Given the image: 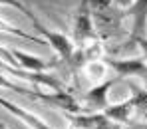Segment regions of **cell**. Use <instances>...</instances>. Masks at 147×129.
<instances>
[{
  "label": "cell",
  "instance_id": "obj_2",
  "mask_svg": "<svg viewBox=\"0 0 147 129\" xmlns=\"http://www.w3.org/2000/svg\"><path fill=\"white\" fill-rule=\"evenodd\" d=\"M96 30H94V20H92V10L88 0H82V6L76 14L74 20V42L78 44H88V42H96Z\"/></svg>",
  "mask_w": 147,
  "mask_h": 129
},
{
  "label": "cell",
  "instance_id": "obj_11",
  "mask_svg": "<svg viewBox=\"0 0 147 129\" xmlns=\"http://www.w3.org/2000/svg\"><path fill=\"white\" fill-rule=\"evenodd\" d=\"M131 2H133V0H113V4H115V6H119V8H127Z\"/></svg>",
  "mask_w": 147,
  "mask_h": 129
},
{
  "label": "cell",
  "instance_id": "obj_9",
  "mask_svg": "<svg viewBox=\"0 0 147 129\" xmlns=\"http://www.w3.org/2000/svg\"><path fill=\"white\" fill-rule=\"evenodd\" d=\"M0 30H4V32H8V34H16V36H22V38H26V40H32V42H42L40 38H34V36H28L26 32H22V30H18V28H14V26L2 24V22H0Z\"/></svg>",
  "mask_w": 147,
  "mask_h": 129
},
{
  "label": "cell",
  "instance_id": "obj_6",
  "mask_svg": "<svg viewBox=\"0 0 147 129\" xmlns=\"http://www.w3.org/2000/svg\"><path fill=\"white\" fill-rule=\"evenodd\" d=\"M0 107H4L6 111H10L14 117H18V119H20L22 123H26L30 129H50V125L46 121H42L40 117H36V113H30V111H26L24 107L8 101V99H4V97H0Z\"/></svg>",
  "mask_w": 147,
  "mask_h": 129
},
{
  "label": "cell",
  "instance_id": "obj_8",
  "mask_svg": "<svg viewBox=\"0 0 147 129\" xmlns=\"http://www.w3.org/2000/svg\"><path fill=\"white\" fill-rule=\"evenodd\" d=\"M133 113H135V109H133L131 97L125 99V101H121V103H115V105H107V107L103 109V115H105L107 119H111L113 123H117V125H129Z\"/></svg>",
  "mask_w": 147,
  "mask_h": 129
},
{
  "label": "cell",
  "instance_id": "obj_7",
  "mask_svg": "<svg viewBox=\"0 0 147 129\" xmlns=\"http://www.w3.org/2000/svg\"><path fill=\"white\" fill-rule=\"evenodd\" d=\"M10 56L14 60L16 66H20V70H26V72H46L50 66V62L42 60V58H36L32 54H26L22 50H16V48H10Z\"/></svg>",
  "mask_w": 147,
  "mask_h": 129
},
{
  "label": "cell",
  "instance_id": "obj_5",
  "mask_svg": "<svg viewBox=\"0 0 147 129\" xmlns=\"http://www.w3.org/2000/svg\"><path fill=\"white\" fill-rule=\"evenodd\" d=\"M125 14L131 16V38L145 36V32H147V0H133L125 8Z\"/></svg>",
  "mask_w": 147,
  "mask_h": 129
},
{
  "label": "cell",
  "instance_id": "obj_10",
  "mask_svg": "<svg viewBox=\"0 0 147 129\" xmlns=\"http://www.w3.org/2000/svg\"><path fill=\"white\" fill-rule=\"evenodd\" d=\"M133 42L141 48L143 56H145V64H147V38H145V36H137V38H133Z\"/></svg>",
  "mask_w": 147,
  "mask_h": 129
},
{
  "label": "cell",
  "instance_id": "obj_3",
  "mask_svg": "<svg viewBox=\"0 0 147 129\" xmlns=\"http://www.w3.org/2000/svg\"><path fill=\"white\" fill-rule=\"evenodd\" d=\"M117 81V77H109V79H103L101 83H96L84 97V113H96V111H103L109 103H107V93L109 89L113 87V83Z\"/></svg>",
  "mask_w": 147,
  "mask_h": 129
},
{
  "label": "cell",
  "instance_id": "obj_4",
  "mask_svg": "<svg viewBox=\"0 0 147 129\" xmlns=\"http://www.w3.org/2000/svg\"><path fill=\"white\" fill-rule=\"evenodd\" d=\"M103 64H107L119 77L133 76L141 77L147 85V64L143 60H115V58H103Z\"/></svg>",
  "mask_w": 147,
  "mask_h": 129
},
{
  "label": "cell",
  "instance_id": "obj_15",
  "mask_svg": "<svg viewBox=\"0 0 147 129\" xmlns=\"http://www.w3.org/2000/svg\"><path fill=\"white\" fill-rule=\"evenodd\" d=\"M22 2H30V0H22Z\"/></svg>",
  "mask_w": 147,
  "mask_h": 129
},
{
  "label": "cell",
  "instance_id": "obj_1",
  "mask_svg": "<svg viewBox=\"0 0 147 129\" xmlns=\"http://www.w3.org/2000/svg\"><path fill=\"white\" fill-rule=\"evenodd\" d=\"M28 18L32 20V24H34V28L46 38V42H48L50 46L56 50V54L62 58V60H66V62H72L74 56H76V44H74L72 38H68L66 34H62V32H54V30H48L46 26L40 24V20L34 16V12H30L28 14Z\"/></svg>",
  "mask_w": 147,
  "mask_h": 129
},
{
  "label": "cell",
  "instance_id": "obj_13",
  "mask_svg": "<svg viewBox=\"0 0 147 129\" xmlns=\"http://www.w3.org/2000/svg\"><path fill=\"white\" fill-rule=\"evenodd\" d=\"M143 119H145V121H147V111H145V113H143Z\"/></svg>",
  "mask_w": 147,
  "mask_h": 129
},
{
  "label": "cell",
  "instance_id": "obj_14",
  "mask_svg": "<svg viewBox=\"0 0 147 129\" xmlns=\"http://www.w3.org/2000/svg\"><path fill=\"white\" fill-rule=\"evenodd\" d=\"M0 129H6V127H4V125H0Z\"/></svg>",
  "mask_w": 147,
  "mask_h": 129
},
{
  "label": "cell",
  "instance_id": "obj_12",
  "mask_svg": "<svg viewBox=\"0 0 147 129\" xmlns=\"http://www.w3.org/2000/svg\"><path fill=\"white\" fill-rule=\"evenodd\" d=\"M129 129H147V123H137V125H131Z\"/></svg>",
  "mask_w": 147,
  "mask_h": 129
}]
</instances>
